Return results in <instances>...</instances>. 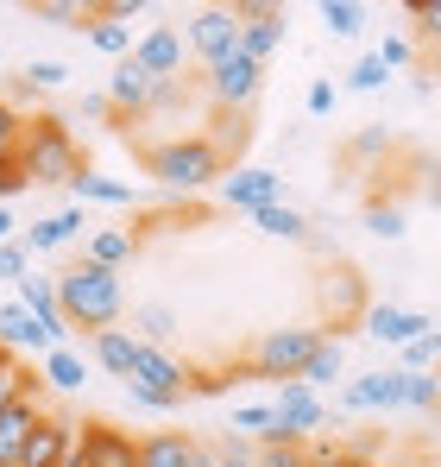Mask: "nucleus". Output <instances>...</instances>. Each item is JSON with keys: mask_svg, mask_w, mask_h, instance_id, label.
I'll list each match as a JSON object with an SVG mask.
<instances>
[{"mask_svg": "<svg viewBox=\"0 0 441 467\" xmlns=\"http://www.w3.org/2000/svg\"><path fill=\"white\" fill-rule=\"evenodd\" d=\"M309 114H334V82H309Z\"/></svg>", "mask_w": 441, "mask_h": 467, "instance_id": "41", "label": "nucleus"}, {"mask_svg": "<svg viewBox=\"0 0 441 467\" xmlns=\"http://www.w3.org/2000/svg\"><path fill=\"white\" fill-rule=\"evenodd\" d=\"M133 246H139V240H133L127 228H101V234H88V240H82V259H88V265H108V272H120V265L133 259Z\"/></svg>", "mask_w": 441, "mask_h": 467, "instance_id": "24", "label": "nucleus"}, {"mask_svg": "<svg viewBox=\"0 0 441 467\" xmlns=\"http://www.w3.org/2000/svg\"><path fill=\"white\" fill-rule=\"evenodd\" d=\"M436 322L423 310H397V304H366V316H360V335H372V341H385V348H410L416 335H429Z\"/></svg>", "mask_w": 441, "mask_h": 467, "instance_id": "13", "label": "nucleus"}, {"mask_svg": "<svg viewBox=\"0 0 441 467\" xmlns=\"http://www.w3.org/2000/svg\"><path fill=\"white\" fill-rule=\"evenodd\" d=\"M88 45H95V51H108V57L120 64V57L133 51V26H127V19H108V13H101V19L88 26Z\"/></svg>", "mask_w": 441, "mask_h": 467, "instance_id": "30", "label": "nucleus"}, {"mask_svg": "<svg viewBox=\"0 0 441 467\" xmlns=\"http://www.w3.org/2000/svg\"><path fill=\"white\" fill-rule=\"evenodd\" d=\"M38 379H51L57 391H82V379H88V360H82L76 348H45V354H38Z\"/></svg>", "mask_w": 441, "mask_h": 467, "instance_id": "23", "label": "nucleus"}, {"mask_svg": "<svg viewBox=\"0 0 441 467\" xmlns=\"http://www.w3.org/2000/svg\"><path fill=\"white\" fill-rule=\"evenodd\" d=\"M385 82H391V70H385V64H378V57H360V64H354V77H347V88H360V95H372V88H385Z\"/></svg>", "mask_w": 441, "mask_h": 467, "instance_id": "38", "label": "nucleus"}, {"mask_svg": "<svg viewBox=\"0 0 441 467\" xmlns=\"http://www.w3.org/2000/svg\"><path fill=\"white\" fill-rule=\"evenodd\" d=\"M436 335H441V322H436Z\"/></svg>", "mask_w": 441, "mask_h": 467, "instance_id": "48", "label": "nucleus"}, {"mask_svg": "<svg viewBox=\"0 0 441 467\" xmlns=\"http://www.w3.org/2000/svg\"><path fill=\"white\" fill-rule=\"evenodd\" d=\"M259 88H265V70L252 64V57H220L209 64V77H202V95L215 101V114H246L252 101H259Z\"/></svg>", "mask_w": 441, "mask_h": 467, "instance_id": "6", "label": "nucleus"}, {"mask_svg": "<svg viewBox=\"0 0 441 467\" xmlns=\"http://www.w3.org/2000/svg\"><path fill=\"white\" fill-rule=\"evenodd\" d=\"M404 467H441V462H436V455H410Z\"/></svg>", "mask_w": 441, "mask_h": 467, "instance_id": "46", "label": "nucleus"}, {"mask_svg": "<svg viewBox=\"0 0 441 467\" xmlns=\"http://www.w3.org/2000/svg\"><path fill=\"white\" fill-rule=\"evenodd\" d=\"M233 13H240V57L265 70V57L284 45V13L278 6H233Z\"/></svg>", "mask_w": 441, "mask_h": 467, "instance_id": "14", "label": "nucleus"}, {"mask_svg": "<svg viewBox=\"0 0 441 467\" xmlns=\"http://www.w3.org/2000/svg\"><path fill=\"white\" fill-rule=\"evenodd\" d=\"M76 455H82V467H139V436H127L114 423H82Z\"/></svg>", "mask_w": 441, "mask_h": 467, "instance_id": "11", "label": "nucleus"}, {"mask_svg": "<svg viewBox=\"0 0 441 467\" xmlns=\"http://www.w3.org/2000/svg\"><path fill=\"white\" fill-rule=\"evenodd\" d=\"M139 467H196V436H183V430L139 436Z\"/></svg>", "mask_w": 441, "mask_h": 467, "instance_id": "20", "label": "nucleus"}, {"mask_svg": "<svg viewBox=\"0 0 441 467\" xmlns=\"http://www.w3.org/2000/svg\"><path fill=\"white\" fill-rule=\"evenodd\" d=\"M303 467H309V462H303Z\"/></svg>", "mask_w": 441, "mask_h": 467, "instance_id": "51", "label": "nucleus"}, {"mask_svg": "<svg viewBox=\"0 0 441 467\" xmlns=\"http://www.w3.org/2000/svg\"><path fill=\"white\" fill-rule=\"evenodd\" d=\"M366 234H378V240H404V209H397V202H372L366 209Z\"/></svg>", "mask_w": 441, "mask_h": 467, "instance_id": "35", "label": "nucleus"}, {"mask_svg": "<svg viewBox=\"0 0 441 467\" xmlns=\"http://www.w3.org/2000/svg\"><path fill=\"white\" fill-rule=\"evenodd\" d=\"M404 410H423V417L441 410V379L436 373H404Z\"/></svg>", "mask_w": 441, "mask_h": 467, "instance_id": "31", "label": "nucleus"}, {"mask_svg": "<svg viewBox=\"0 0 441 467\" xmlns=\"http://www.w3.org/2000/svg\"><path fill=\"white\" fill-rule=\"evenodd\" d=\"M19 164H26V183H64V190L88 171V158H82V146H76V133L57 120V114H32V120H26Z\"/></svg>", "mask_w": 441, "mask_h": 467, "instance_id": "3", "label": "nucleus"}, {"mask_svg": "<svg viewBox=\"0 0 441 467\" xmlns=\"http://www.w3.org/2000/svg\"><path fill=\"white\" fill-rule=\"evenodd\" d=\"M215 190H220V202H227V209H246V215H259V209L284 202V177H278V171H265V164H246V171L220 177Z\"/></svg>", "mask_w": 441, "mask_h": 467, "instance_id": "9", "label": "nucleus"}, {"mask_svg": "<svg viewBox=\"0 0 441 467\" xmlns=\"http://www.w3.org/2000/svg\"><path fill=\"white\" fill-rule=\"evenodd\" d=\"M315 19H322L334 38H360V26H366V6H360V0H322V6H315Z\"/></svg>", "mask_w": 441, "mask_h": 467, "instance_id": "27", "label": "nucleus"}, {"mask_svg": "<svg viewBox=\"0 0 441 467\" xmlns=\"http://www.w3.org/2000/svg\"><path fill=\"white\" fill-rule=\"evenodd\" d=\"M76 449V423L70 417H57V410H45L38 423H32V436H26V449H19V462L13 467H64Z\"/></svg>", "mask_w": 441, "mask_h": 467, "instance_id": "10", "label": "nucleus"}, {"mask_svg": "<svg viewBox=\"0 0 441 467\" xmlns=\"http://www.w3.org/2000/svg\"><path fill=\"white\" fill-rule=\"evenodd\" d=\"M133 57H139V64H146L158 82L183 77V57H190V45H183V26H177V19H164V26H146V38L133 45Z\"/></svg>", "mask_w": 441, "mask_h": 467, "instance_id": "12", "label": "nucleus"}, {"mask_svg": "<svg viewBox=\"0 0 441 467\" xmlns=\"http://www.w3.org/2000/svg\"><path fill=\"white\" fill-rule=\"evenodd\" d=\"M127 398L139 410H177L190 398V367L170 354V348H133V373H127Z\"/></svg>", "mask_w": 441, "mask_h": 467, "instance_id": "5", "label": "nucleus"}, {"mask_svg": "<svg viewBox=\"0 0 441 467\" xmlns=\"http://www.w3.org/2000/svg\"><path fill=\"white\" fill-rule=\"evenodd\" d=\"M436 449H441V410H436Z\"/></svg>", "mask_w": 441, "mask_h": 467, "instance_id": "47", "label": "nucleus"}, {"mask_svg": "<svg viewBox=\"0 0 441 467\" xmlns=\"http://www.w3.org/2000/svg\"><path fill=\"white\" fill-rule=\"evenodd\" d=\"M38 417H45V386L26 391L13 410H0V467L19 462V449H26V436H32V423H38Z\"/></svg>", "mask_w": 441, "mask_h": 467, "instance_id": "16", "label": "nucleus"}, {"mask_svg": "<svg viewBox=\"0 0 441 467\" xmlns=\"http://www.w3.org/2000/svg\"><path fill=\"white\" fill-rule=\"evenodd\" d=\"M38 386H45V379H38L32 367H19L13 354H0V410H13L26 391H38Z\"/></svg>", "mask_w": 441, "mask_h": 467, "instance_id": "29", "label": "nucleus"}, {"mask_svg": "<svg viewBox=\"0 0 441 467\" xmlns=\"http://www.w3.org/2000/svg\"><path fill=\"white\" fill-rule=\"evenodd\" d=\"M139 164H146L151 183L183 190V196H196V190H209V183L227 177V158L215 152V140H209V133H177V140L139 146Z\"/></svg>", "mask_w": 441, "mask_h": 467, "instance_id": "2", "label": "nucleus"}, {"mask_svg": "<svg viewBox=\"0 0 441 467\" xmlns=\"http://www.w3.org/2000/svg\"><path fill=\"white\" fill-rule=\"evenodd\" d=\"M26 272H32V253H26L19 240H6V246H0V278H13V285H19Z\"/></svg>", "mask_w": 441, "mask_h": 467, "instance_id": "40", "label": "nucleus"}, {"mask_svg": "<svg viewBox=\"0 0 441 467\" xmlns=\"http://www.w3.org/2000/svg\"><path fill=\"white\" fill-rule=\"evenodd\" d=\"M177 335H183V316L170 310V304H139V310H133V341L164 348V341H177Z\"/></svg>", "mask_w": 441, "mask_h": 467, "instance_id": "22", "label": "nucleus"}, {"mask_svg": "<svg viewBox=\"0 0 441 467\" xmlns=\"http://www.w3.org/2000/svg\"><path fill=\"white\" fill-rule=\"evenodd\" d=\"M322 322H296V328H265L252 348H246V373L252 379H278V386H291V379H303V367H309V354L322 348Z\"/></svg>", "mask_w": 441, "mask_h": 467, "instance_id": "4", "label": "nucleus"}, {"mask_svg": "<svg viewBox=\"0 0 441 467\" xmlns=\"http://www.w3.org/2000/svg\"><path fill=\"white\" fill-rule=\"evenodd\" d=\"M429 202L441 209V158H436V171H429Z\"/></svg>", "mask_w": 441, "mask_h": 467, "instance_id": "44", "label": "nucleus"}, {"mask_svg": "<svg viewBox=\"0 0 441 467\" xmlns=\"http://www.w3.org/2000/svg\"><path fill=\"white\" fill-rule=\"evenodd\" d=\"M13 240V209H0V246Z\"/></svg>", "mask_w": 441, "mask_h": 467, "instance_id": "45", "label": "nucleus"}, {"mask_svg": "<svg viewBox=\"0 0 441 467\" xmlns=\"http://www.w3.org/2000/svg\"><path fill=\"white\" fill-rule=\"evenodd\" d=\"M19 140H26V114L0 95V164H6V158H19Z\"/></svg>", "mask_w": 441, "mask_h": 467, "instance_id": "34", "label": "nucleus"}, {"mask_svg": "<svg viewBox=\"0 0 441 467\" xmlns=\"http://www.w3.org/2000/svg\"><path fill=\"white\" fill-rule=\"evenodd\" d=\"M397 354H404V373H436V367H441V335L429 328V335H416V341L397 348Z\"/></svg>", "mask_w": 441, "mask_h": 467, "instance_id": "32", "label": "nucleus"}, {"mask_svg": "<svg viewBox=\"0 0 441 467\" xmlns=\"http://www.w3.org/2000/svg\"><path fill=\"white\" fill-rule=\"evenodd\" d=\"M151 95H158V77H151L146 64L127 51L120 64H114V77H108V108H114V127H133V120H146Z\"/></svg>", "mask_w": 441, "mask_h": 467, "instance_id": "8", "label": "nucleus"}, {"mask_svg": "<svg viewBox=\"0 0 441 467\" xmlns=\"http://www.w3.org/2000/svg\"><path fill=\"white\" fill-rule=\"evenodd\" d=\"M70 190L82 202H108V209H127V202H133V183H114V177H95V171H82Z\"/></svg>", "mask_w": 441, "mask_h": 467, "instance_id": "28", "label": "nucleus"}, {"mask_svg": "<svg viewBox=\"0 0 441 467\" xmlns=\"http://www.w3.org/2000/svg\"><path fill=\"white\" fill-rule=\"evenodd\" d=\"M341 367H347V348H341V335H322V348L309 354V367H303V379H296V386L322 391V386H334V379H341Z\"/></svg>", "mask_w": 441, "mask_h": 467, "instance_id": "25", "label": "nucleus"}, {"mask_svg": "<svg viewBox=\"0 0 441 467\" xmlns=\"http://www.w3.org/2000/svg\"><path fill=\"white\" fill-rule=\"evenodd\" d=\"M32 19H45V26H76V32H82L88 6H82V0H32Z\"/></svg>", "mask_w": 441, "mask_h": 467, "instance_id": "33", "label": "nucleus"}, {"mask_svg": "<svg viewBox=\"0 0 441 467\" xmlns=\"http://www.w3.org/2000/svg\"><path fill=\"white\" fill-rule=\"evenodd\" d=\"M82 228H88V222H82V209L45 215V222H32V228H26V253H57V246H70Z\"/></svg>", "mask_w": 441, "mask_h": 467, "instance_id": "21", "label": "nucleus"}, {"mask_svg": "<svg viewBox=\"0 0 441 467\" xmlns=\"http://www.w3.org/2000/svg\"><path fill=\"white\" fill-rule=\"evenodd\" d=\"M436 379H441V367H436Z\"/></svg>", "mask_w": 441, "mask_h": 467, "instance_id": "49", "label": "nucleus"}, {"mask_svg": "<svg viewBox=\"0 0 441 467\" xmlns=\"http://www.w3.org/2000/svg\"><path fill=\"white\" fill-rule=\"evenodd\" d=\"M51 285H57V310L70 328H120V316H127V285H120V272H108V265H88V259H76L70 272H51Z\"/></svg>", "mask_w": 441, "mask_h": 467, "instance_id": "1", "label": "nucleus"}, {"mask_svg": "<svg viewBox=\"0 0 441 467\" xmlns=\"http://www.w3.org/2000/svg\"><path fill=\"white\" fill-rule=\"evenodd\" d=\"M64 82H70V70H64L57 57H32V64H26V88H32V95H38V88H64Z\"/></svg>", "mask_w": 441, "mask_h": 467, "instance_id": "36", "label": "nucleus"}, {"mask_svg": "<svg viewBox=\"0 0 441 467\" xmlns=\"http://www.w3.org/2000/svg\"><path fill=\"white\" fill-rule=\"evenodd\" d=\"M385 146H391L385 127H378V133H360V140H354V158H372V152H385Z\"/></svg>", "mask_w": 441, "mask_h": 467, "instance_id": "42", "label": "nucleus"}, {"mask_svg": "<svg viewBox=\"0 0 441 467\" xmlns=\"http://www.w3.org/2000/svg\"><path fill=\"white\" fill-rule=\"evenodd\" d=\"M13 348H26V354H45V348H51V335L38 328V316L26 310L19 297L0 304V354H13Z\"/></svg>", "mask_w": 441, "mask_h": 467, "instance_id": "18", "label": "nucleus"}, {"mask_svg": "<svg viewBox=\"0 0 441 467\" xmlns=\"http://www.w3.org/2000/svg\"><path fill=\"white\" fill-rule=\"evenodd\" d=\"M347 410H404V367L397 373H360L347 386Z\"/></svg>", "mask_w": 441, "mask_h": 467, "instance_id": "17", "label": "nucleus"}, {"mask_svg": "<svg viewBox=\"0 0 441 467\" xmlns=\"http://www.w3.org/2000/svg\"><path fill=\"white\" fill-rule=\"evenodd\" d=\"M252 222H259V234H272V240H309V215L291 209V202H272V209H259Z\"/></svg>", "mask_w": 441, "mask_h": 467, "instance_id": "26", "label": "nucleus"}, {"mask_svg": "<svg viewBox=\"0 0 441 467\" xmlns=\"http://www.w3.org/2000/svg\"><path fill=\"white\" fill-rule=\"evenodd\" d=\"M133 348H139L133 328H95V335H88V360H95L108 379H127V373H133Z\"/></svg>", "mask_w": 441, "mask_h": 467, "instance_id": "19", "label": "nucleus"}, {"mask_svg": "<svg viewBox=\"0 0 441 467\" xmlns=\"http://www.w3.org/2000/svg\"><path fill=\"white\" fill-rule=\"evenodd\" d=\"M19 304L38 316V328L51 335V348H70V335H76V328L64 322V310H57V285H51V278L26 272V278H19Z\"/></svg>", "mask_w": 441, "mask_h": 467, "instance_id": "15", "label": "nucleus"}, {"mask_svg": "<svg viewBox=\"0 0 441 467\" xmlns=\"http://www.w3.org/2000/svg\"><path fill=\"white\" fill-rule=\"evenodd\" d=\"M410 26H416V38L436 51L441 45V0H416V6H410Z\"/></svg>", "mask_w": 441, "mask_h": 467, "instance_id": "37", "label": "nucleus"}, {"mask_svg": "<svg viewBox=\"0 0 441 467\" xmlns=\"http://www.w3.org/2000/svg\"><path fill=\"white\" fill-rule=\"evenodd\" d=\"M366 467H378V462H366Z\"/></svg>", "mask_w": 441, "mask_h": 467, "instance_id": "50", "label": "nucleus"}, {"mask_svg": "<svg viewBox=\"0 0 441 467\" xmlns=\"http://www.w3.org/2000/svg\"><path fill=\"white\" fill-rule=\"evenodd\" d=\"M423 77H429V82H441V45L429 51V57H423Z\"/></svg>", "mask_w": 441, "mask_h": 467, "instance_id": "43", "label": "nucleus"}, {"mask_svg": "<svg viewBox=\"0 0 441 467\" xmlns=\"http://www.w3.org/2000/svg\"><path fill=\"white\" fill-rule=\"evenodd\" d=\"M183 45L202 57V70L220 64V57H233V51H240V13H233V6H202V13H190Z\"/></svg>", "mask_w": 441, "mask_h": 467, "instance_id": "7", "label": "nucleus"}, {"mask_svg": "<svg viewBox=\"0 0 441 467\" xmlns=\"http://www.w3.org/2000/svg\"><path fill=\"white\" fill-rule=\"evenodd\" d=\"M372 57H378V64H385V70H404V64H410V57H416V38H404V32H397V38H385V45H378V51H372Z\"/></svg>", "mask_w": 441, "mask_h": 467, "instance_id": "39", "label": "nucleus"}]
</instances>
